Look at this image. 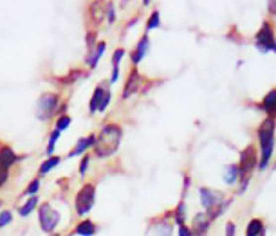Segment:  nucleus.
Masks as SVG:
<instances>
[{
  "label": "nucleus",
  "mask_w": 276,
  "mask_h": 236,
  "mask_svg": "<svg viewBox=\"0 0 276 236\" xmlns=\"http://www.w3.org/2000/svg\"><path fill=\"white\" fill-rule=\"evenodd\" d=\"M105 49H107V42L101 40V42L96 44L92 53H89V56H87V65H89L90 69H96V67H98V61H99V58L103 56Z\"/></svg>",
  "instance_id": "nucleus-16"
},
{
  "label": "nucleus",
  "mask_w": 276,
  "mask_h": 236,
  "mask_svg": "<svg viewBox=\"0 0 276 236\" xmlns=\"http://www.w3.org/2000/svg\"><path fill=\"white\" fill-rule=\"evenodd\" d=\"M98 233V224L89 218H85L78 224V226L74 227V235H79V236H92Z\"/></svg>",
  "instance_id": "nucleus-14"
},
{
  "label": "nucleus",
  "mask_w": 276,
  "mask_h": 236,
  "mask_svg": "<svg viewBox=\"0 0 276 236\" xmlns=\"http://www.w3.org/2000/svg\"><path fill=\"white\" fill-rule=\"evenodd\" d=\"M20 161V157L16 155V152L9 144L5 143H0V168H4V170H9L13 164H16Z\"/></svg>",
  "instance_id": "nucleus-8"
},
{
  "label": "nucleus",
  "mask_w": 276,
  "mask_h": 236,
  "mask_svg": "<svg viewBox=\"0 0 276 236\" xmlns=\"http://www.w3.org/2000/svg\"><path fill=\"white\" fill-rule=\"evenodd\" d=\"M94 144H96V133H90L87 137L79 139L78 143L74 144L72 150L67 153V159H72V157H76V155H85V152H87L89 148H94Z\"/></svg>",
  "instance_id": "nucleus-10"
},
{
  "label": "nucleus",
  "mask_w": 276,
  "mask_h": 236,
  "mask_svg": "<svg viewBox=\"0 0 276 236\" xmlns=\"http://www.w3.org/2000/svg\"><path fill=\"white\" fill-rule=\"evenodd\" d=\"M58 137H60V132L58 130H53V132H51V137H49V143H47V150H45L47 157H51V155L55 153V144H56V141H58Z\"/></svg>",
  "instance_id": "nucleus-23"
},
{
  "label": "nucleus",
  "mask_w": 276,
  "mask_h": 236,
  "mask_svg": "<svg viewBox=\"0 0 276 236\" xmlns=\"http://www.w3.org/2000/svg\"><path fill=\"white\" fill-rule=\"evenodd\" d=\"M0 206H2V202H0Z\"/></svg>",
  "instance_id": "nucleus-37"
},
{
  "label": "nucleus",
  "mask_w": 276,
  "mask_h": 236,
  "mask_svg": "<svg viewBox=\"0 0 276 236\" xmlns=\"http://www.w3.org/2000/svg\"><path fill=\"white\" fill-rule=\"evenodd\" d=\"M148 47H150V40H148V36L144 35L143 38H141V40L138 42V45L134 47L132 55H130V59H132V63H134V65L141 63V59H143L144 55H146Z\"/></svg>",
  "instance_id": "nucleus-13"
},
{
  "label": "nucleus",
  "mask_w": 276,
  "mask_h": 236,
  "mask_svg": "<svg viewBox=\"0 0 276 236\" xmlns=\"http://www.w3.org/2000/svg\"><path fill=\"white\" fill-rule=\"evenodd\" d=\"M264 109L271 114V116H276V89L271 90V92L264 98Z\"/></svg>",
  "instance_id": "nucleus-20"
},
{
  "label": "nucleus",
  "mask_w": 276,
  "mask_h": 236,
  "mask_svg": "<svg viewBox=\"0 0 276 236\" xmlns=\"http://www.w3.org/2000/svg\"><path fill=\"white\" fill-rule=\"evenodd\" d=\"M226 236H235V224L233 222H227V226H226Z\"/></svg>",
  "instance_id": "nucleus-34"
},
{
  "label": "nucleus",
  "mask_w": 276,
  "mask_h": 236,
  "mask_svg": "<svg viewBox=\"0 0 276 236\" xmlns=\"http://www.w3.org/2000/svg\"><path fill=\"white\" fill-rule=\"evenodd\" d=\"M90 161H92V155H90V153H85L83 159H81V163H79V168H78V172L81 177H83L85 173H87V170H89Z\"/></svg>",
  "instance_id": "nucleus-25"
},
{
  "label": "nucleus",
  "mask_w": 276,
  "mask_h": 236,
  "mask_svg": "<svg viewBox=\"0 0 276 236\" xmlns=\"http://www.w3.org/2000/svg\"><path fill=\"white\" fill-rule=\"evenodd\" d=\"M179 236H193V231L188 226H179Z\"/></svg>",
  "instance_id": "nucleus-33"
},
{
  "label": "nucleus",
  "mask_w": 276,
  "mask_h": 236,
  "mask_svg": "<svg viewBox=\"0 0 276 236\" xmlns=\"http://www.w3.org/2000/svg\"><path fill=\"white\" fill-rule=\"evenodd\" d=\"M94 202H96V184L94 182H87L76 193V200H74V207H76L78 217L89 215V211L94 207Z\"/></svg>",
  "instance_id": "nucleus-2"
},
{
  "label": "nucleus",
  "mask_w": 276,
  "mask_h": 236,
  "mask_svg": "<svg viewBox=\"0 0 276 236\" xmlns=\"http://www.w3.org/2000/svg\"><path fill=\"white\" fill-rule=\"evenodd\" d=\"M255 164H257V150H255L253 146H247L246 150L242 152L240 164H238V168H240V177H242L240 191L246 189L247 180H249V177H251V172H253V168H255Z\"/></svg>",
  "instance_id": "nucleus-5"
},
{
  "label": "nucleus",
  "mask_w": 276,
  "mask_h": 236,
  "mask_svg": "<svg viewBox=\"0 0 276 236\" xmlns=\"http://www.w3.org/2000/svg\"><path fill=\"white\" fill-rule=\"evenodd\" d=\"M159 25H161V15H159V11H153L152 16H150L146 22V29L148 31L155 29V27H159Z\"/></svg>",
  "instance_id": "nucleus-24"
},
{
  "label": "nucleus",
  "mask_w": 276,
  "mask_h": 236,
  "mask_svg": "<svg viewBox=\"0 0 276 236\" xmlns=\"http://www.w3.org/2000/svg\"><path fill=\"white\" fill-rule=\"evenodd\" d=\"M70 123H72V118H70V116H67V114H60L58 119H56L55 130H58L60 133L65 132V130L70 126Z\"/></svg>",
  "instance_id": "nucleus-22"
},
{
  "label": "nucleus",
  "mask_w": 276,
  "mask_h": 236,
  "mask_svg": "<svg viewBox=\"0 0 276 236\" xmlns=\"http://www.w3.org/2000/svg\"><path fill=\"white\" fill-rule=\"evenodd\" d=\"M53 236H60V235H53Z\"/></svg>",
  "instance_id": "nucleus-36"
},
{
  "label": "nucleus",
  "mask_w": 276,
  "mask_h": 236,
  "mask_svg": "<svg viewBox=\"0 0 276 236\" xmlns=\"http://www.w3.org/2000/svg\"><path fill=\"white\" fill-rule=\"evenodd\" d=\"M173 218H175L179 226H184V204H179V207L173 213Z\"/></svg>",
  "instance_id": "nucleus-29"
},
{
  "label": "nucleus",
  "mask_w": 276,
  "mask_h": 236,
  "mask_svg": "<svg viewBox=\"0 0 276 236\" xmlns=\"http://www.w3.org/2000/svg\"><path fill=\"white\" fill-rule=\"evenodd\" d=\"M60 105V96L56 92H45L40 96L38 103H36V116L40 121H47L56 114Z\"/></svg>",
  "instance_id": "nucleus-3"
},
{
  "label": "nucleus",
  "mask_w": 276,
  "mask_h": 236,
  "mask_svg": "<svg viewBox=\"0 0 276 236\" xmlns=\"http://www.w3.org/2000/svg\"><path fill=\"white\" fill-rule=\"evenodd\" d=\"M60 161H62V159H60L58 155H51V157H47L44 163L40 164V175H47L51 170H55V168L58 166Z\"/></svg>",
  "instance_id": "nucleus-17"
},
{
  "label": "nucleus",
  "mask_w": 276,
  "mask_h": 236,
  "mask_svg": "<svg viewBox=\"0 0 276 236\" xmlns=\"http://www.w3.org/2000/svg\"><path fill=\"white\" fill-rule=\"evenodd\" d=\"M238 178H240V168H238V164L227 166L226 172H224V180H226L227 184H235Z\"/></svg>",
  "instance_id": "nucleus-19"
},
{
  "label": "nucleus",
  "mask_w": 276,
  "mask_h": 236,
  "mask_svg": "<svg viewBox=\"0 0 276 236\" xmlns=\"http://www.w3.org/2000/svg\"><path fill=\"white\" fill-rule=\"evenodd\" d=\"M125 56V49H116L112 55V69H118L119 63H121V59Z\"/></svg>",
  "instance_id": "nucleus-28"
},
{
  "label": "nucleus",
  "mask_w": 276,
  "mask_h": 236,
  "mask_svg": "<svg viewBox=\"0 0 276 236\" xmlns=\"http://www.w3.org/2000/svg\"><path fill=\"white\" fill-rule=\"evenodd\" d=\"M11 222H13V213H11L9 209H4V211H0V227L9 226Z\"/></svg>",
  "instance_id": "nucleus-27"
},
{
  "label": "nucleus",
  "mask_w": 276,
  "mask_h": 236,
  "mask_svg": "<svg viewBox=\"0 0 276 236\" xmlns=\"http://www.w3.org/2000/svg\"><path fill=\"white\" fill-rule=\"evenodd\" d=\"M257 47L264 53L267 51H275L276 53V38H275V33H273L271 25L264 24L262 25V29L257 33Z\"/></svg>",
  "instance_id": "nucleus-6"
},
{
  "label": "nucleus",
  "mask_w": 276,
  "mask_h": 236,
  "mask_svg": "<svg viewBox=\"0 0 276 236\" xmlns=\"http://www.w3.org/2000/svg\"><path fill=\"white\" fill-rule=\"evenodd\" d=\"M262 231H264V224H262L258 218H253V220L247 224L246 236H258V235H262Z\"/></svg>",
  "instance_id": "nucleus-21"
},
{
  "label": "nucleus",
  "mask_w": 276,
  "mask_h": 236,
  "mask_svg": "<svg viewBox=\"0 0 276 236\" xmlns=\"http://www.w3.org/2000/svg\"><path fill=\"white\" fill-rule=\"evenodd\" d=\"M109 103H110V90H107V92H105V96H103V101H101V105H99L98 112H105V109L109 107Z\"/></svg>",
  "instance_id": "nucleus-32"
},
{
  "label": "nucleus",
  "mask_w": 276,
  "mask_h": 236,
  "mask_svg": "<svg viewBox=\"0 0 276 236\" xmlns=\"http://www.w3.org/2000/svg\"><path fill=\"white\" fill-rule=\"evenodd\" d=\"M38 222H40L42 231L53 233L60 222V213L51 206L49 202H45V204H42V206L38 207Z\"/></svg>",
  "instance_id": "nucleus-4"
},
{
  "label": "nucleus",
  "mask_w": 276,
  "mask_h": 236,
  "mask_svg": "<svg viewBox=\"0 0 276 236\" xmlns=\"http://www.w3.org/2000/svg\"><path fill=\"white\" fill-rule=\"evenodd\" d=\"M107 83H101L96 87V90L92 92V98H90V103H89V112L90 114H96L99 110V105H101V101H103V96L105 92H107V87H105Z\"/></svg>",
  "instance_id": "nucleus-15"
},
{
  "label": "nucleus",
  "mask_w": 276,
  "mask_h": 236,
  "mask_svg": "<svg viewBox=\"0 0 276 236\" xmlns=\"http://www.w3.org/2000/svg\"><path fill=\"white\" fill-rule=\"evenodd\" d=\"M123 139V128L119 124H105L101 132L96 135V144H94V155L99 159H107L112 153L118 152L119 143Z\"/></svg>",
  "instance_id": "nucleus-1"
},
{
  "label": "nucleus",
  "mask_w": 276,
  "mask_h": 236,
  "mask_svg": "<svg viewBox=\"0 0 276 236\" xmlns=\"http://www.w3.org/2000/svg\"><path fill=\"white\" fill-rule=\"evenodd\" d=\"M40 191V180L38 178H35V180L29 182V186H27V189L24 191V195H29V197H36V193Z\"/></svg>",
  "instance_id": "nucleus-26"
},
{
  "label": "nucleus",
  "mask_w": 276,
  "mask_h": 236,
  "mask_svg": "<svg viewBox=\"0 0 276 236\" xmlns=\"http://www.w3.org/2000/svg\"><path fill=\"white\" fill-rule=\"evenodd\" d=\"M155 235L157 236H172V226L170 224H161L155 229Z\"/></svg>",
  "instance_id": "nucleus-30"
},
{
  "label": "nucleus",
  "mask_w": 276,
  "mask_h": 236,
  "mask_svg": "<svg viewBox=\"0 0 276 236\" xmlns=\"http://www.w3.org/2000/svg\"><path fill=\"white\" fill-rule=\"evenodd\" d=\"M38 197H29V200L25 202L24 206H20L18 207V215L20 217H29L31 213L35 211L36 207H38Z\"/></svg>",
  "instance_id": "nucleus-18"
},
{
  "label": "nucleus",
  "mask_w": 276,
  "mask_h": 236,
  "mask_svg": "<svg viewBox=\"0 0 276 236\" xmlns=\"http://www.w3.org/2000/svg\"><path fill=\"white\" fill-rule=\"evenodd\" d=\"M9 180V170H4V168H0V187L5 186Z\"/></svg>",
  "instance_id": "nucleus-31"
},
{
  "label": "nucleus",
  "mask_w": 276,
  "mask_h": 236,
  "mask_svg": "<svg viewBox=\"0 0 276 236\" xmlns=\"http://www.w3.org/2000/svg\"><path fill=\"white\" fill-rule=\"evenodd\" d=\"M199 195H201V204L206 207L207 211L222 206V198H224L222 193L213 191V189H207V187H203V189L199 191Z\"/></svg>",
  "instance_id": "nucleus-7"
},
{
  "label": "nucleus",
  "mask_w": 276,
  "mask_h": 236,
  "mask_svg": "<svg viewBox=\"0 0 276 236\" xmlns=\"http://www.w3.org/2000/svg\"><path fill=\"white\" fill-rule=\"evenodd\" d=\"M143 83V78H141V74H139L138 69H132L129 74V78H127V83H125V89H123V99H129L132 94H136L139 90Z\"/></svg>",
  "instance_id": "nucleus-9"
},
{
  "label": "nucleus",
  "mask_w": 276,
  "mask_h": 236,
  "mask_svg": "<svg viewBox=\"0 0 276 236\" xmlns=\"http://www.w3.org/2000/svg\"><path fill=\"white\" fill-rule=\"evenodd\" d=\"M273 135H275V119L267 118L266 121L260 124V130H258L260 146H264V144H267V143H273V141H275V139H273Z\"/></svg>",
  "instance_id": "nucleus-11"
},
{
  "label": "nucleus",
  "mask_w": 276,
  "mask_h": 236,
  "mask_svg": "<svg viewBox=\"0 0 276 236\" xmlns=\"http://www.w3.org/2000/svg\"><path fill=\"white\" fill-rule=\"evenodd\" d=\"M269 9H271V13H273V15H275V9H276V2H271V4H269Z\"/></svg>",
  "instance_id": "nucleus-35"
},
{
  "label": "nucleus",
  "mask_w": 276,
  "mask_h": 236,
  "mask_svg": "<svg viewBox=\"0 0 276 236\" xmlns=\"http://www.w3.org/2000/svg\"><path fill=\"white\" fill-rule=\"evenodd\" d=\"M193 236H204L207 231V227H209V218H207L206 213H197L195 217H193Z\"/></svg>",
  "instance_id": "nucleus-12"
}]
</instances>
